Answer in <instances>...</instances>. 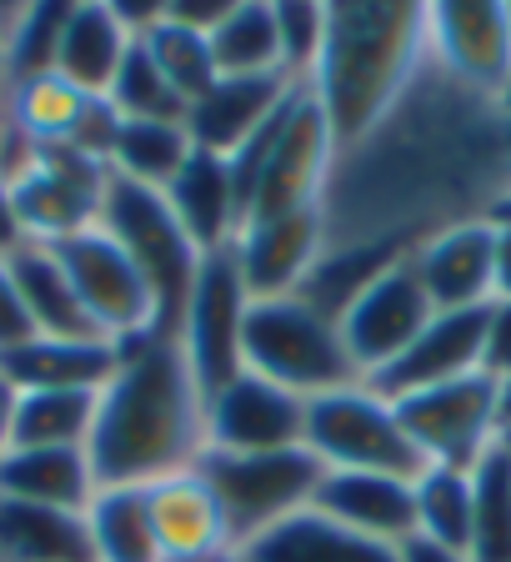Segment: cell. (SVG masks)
Masks as SVG:
<instances>
[{
  "mask_svg": "<svg viewBox=\"0 0 511 562\" xmlns=\"http://www.w3.org/2000/svg\"><path fill=\"white\" fill-rule=\"evenodd\" d=\"M206 452V392L175 331L121 341V362L95 402L91 457L95 487H151L201 462Z\"/></svg>",
  "mask_w": 511,
  "mask_h": 562,
  "instance_id": "6da1fadb",
  "label": "cell"
},
{
  "mask_svg": "<svg viewBox=\"0 0 511 562\" xmlns=\"http://www.w3.org/2000/svg\"><path fill=\"white\" fill-rule=\"evenodd\" d=\"M431 66L427 5H326V41L311 70L337 156L361 146Z\"/></svg>",
  "mask_w": 511,
  "mask_h": 562,
  "instance_id": "7a4b0ae2",
  "label": "cell"
},
{
  "mask_svg": "<svg viewBox=\"0 0 511 562\" xmlns=\"http://www.w3.org/2000/svg\"><path fill=\"white\" fill-rule=\"evenodd\" d=\"M331 171H337L331 121H326L321 101L311 95V86H296L291 101L231 156L241 226L266 222V216H286V211L321 206L326 187H331Z\"/></svg>",
  "mask_w": 511,
  "mask_h": 562,
  "instance_id": "3957f363",
  "label": "cell"
},
{
  "mask_svg": "<svg viewBox=\"0 0 511 562\" xmlns=\"http://www.w3.org/2000/svg\"><path fill=\"white\" fill-rule=\"evenodd\" d=\"M241 351H246V372L266 376V382L286 386V392H296L306 402L361 382L337 316H326L321 306H311L296 292L251 302Z\"/></svg>",
  "mask_w": 511,
  "mask_h": 562,
  "instance_id": "277c9868",
  "label": "cell"
},
{
  "mask_svg": "<svg viewBox=\"0 0 511 562\" xmlns=\"http://www.w3.org/2000/svg\"><path fill=\"white\" fill-rule=\"evenodd\" d=\"M306 452L326 472H386L401 482H417L431 468L396 402L366 382L306 402Z\"/></svg>",
  "mask_w": 511,
  "mask_h": 562,
  "instance_id": "5b68a950",
  "label": "cell"
},
{
  "mask_svg": "<svg viewBox=\"0 0 511 562\" xmlns=\"http://www.w3.org/2000/svg\"><path fill=\"white\" fill-rule=\"evenodd\" d=\"M101 226L105 236H116L121 251L136 261V271L146 277L156 296V316H161V331H175L181 322V306L191 296V281L201 271V251L186 236V226L175 222L166 191L136 187V181H121L111 176L105 181V201H101Z\"/></svg>",
  "mask_w": 511,
  "mask_h": 562,
  "instance_id": "8992f818",
  "label": "cell"
},
{
  "mask_svg": "<svg viewBox=\"0 0 511 562\" xmlns=\"http://www.w3.org/2000/svg\"><path fill=\"white\" fill-rule=\"evenodd\" d=\"M201 477L211 482L216 503L226 513V532L236 548L256 542L276 522L306 513L316 503L326 468L306 447H281V452H201Z\"/></svg>",
  "mask_w": 511,
  "mask_h": 562,
  "instance_id": "52a82bcc",
  "label": "cell"
},
{
  "mask_svg": "<svg viewBox=\"0 0 511 562\" xmlns=\"http://www.w3.org/2000/svg\"><path fill=\"white\" fill-rule=\"evenodd\" d=\"M246 312H251V292H246L241 271H236L231 246L206 251L196 281H191L186 306H181V322H175V341L186 351L206 397L246 372Z\"/></svg>",
  "mask_w": 511,
  "mask_h": 562,
  "instance_id": "ba28073f",
  "label": "cell"
},
{
  "mask_svg": "<svg viewBox=\"0 0 511 562\" xmlns=\"http://www.w3.org/2000/svg\"><path fill=\"white\" fill-rule=\"evenodd\" d=\"M111 166L76 146H35L31 161L15 171L11 196L21 216L25 241H66L76 232H91L101 222V201Z\"/></svg>",
  "mask_w": 511,
  "mask_h": 562,
  "instance_id": "9c48e42d",
  "label": "cell"
},
{
  "mask_svg": "<svg viewBox=\"0 0 511 562\" xmlns=\"http://www.w3.org/2000/svg\"><path fill=\"white\" fill-rule=\"evenodd\" d=\"M56 261L66 267L70 286L81 296L86 316L95 322L105 341H136L146 331H161V316H156V296L146 286V277L136 271V261L121 251L116 236H105L101 226L91 232H76L66 241H50Z\"/></svg>",
  "mask_w": 511,
  "mask_h": 562,
  "instance_id": "30bf717a",
  "label": "cell"
},
{
  "mask_svg": "<svg viewBox=\"0 0 511 562\" xmlns=\"http://www.w3.org/2000/svg\"><path fill=\"white\" fill-rule=\"evenodd\" d=\"M396 412L431 468H477L481 452L501 442V382L487 372L411 392Z\"/></svg>",
  "mask_w": 511,
  "mask_h": 562,
  "instance_id": "8fae6325",
  "label": "cell"
},
{
  "mask_svg": "<svg viewBox=\"0 0 511 562\" xmlns=\"http://www.w3.org/2000/svg\"><path fill=\"white\" fill-rule=\"evenodd\" d=\"M431 66L466 95L497 105L511 76V25L507 0H442L427 5Z\"/></svg>",
  "mask_w": 511,
  "mask_h": 562,
  "instance_id": "7c38bea8",
  "label": "cell"
},
{
  "mask_svg": "<svg viewBox=\"0 0 511 562\" xmlns=\"http://www.w3.org/2000/svg\"><path fill=\"white\" fill-rule=\"evenodd\" d=\"M431 316H436V306H431L427 286H421L417 271H411V257H401L396 267H386L382 277L366 281L347 302V312L337 316L361 382H372L382 367H391L396 357L427 331Z\"/></svg>",
  "mask_w": 511,
  "mask_h": 562,
  "instance_id": "4fadbf2b",
  "label": "cell"
},
{
  "mask_svg": "<svg viewBox=\"0 0 511 562\" xmlns=\"http://www.w3.org/2000/svg\"><path fill=\"white\" fill-rule=\"evenodd\" d=\"M306 447V397L241 372L206 397V452H281Z\"/></svg>",
  "mask_w": 511,
  "mask_h": 562,
  "instance_id": "5bb4252c",
  "label": "cell"
},
{
  "mask_svg": "<svg viewBox=\"0 0 511 562\" xmlns=\"http://www.w3.org/2000/svg\"><path fill=\"white\" fill-rule=\"evenodd\" d=\"M326 251V211H286V216H266V222H246L231 241L236 271H241L251 302L266 296H291L302 292L306 271Z\"/></svg>",
  "mask_w": 511,
  "mask_h": 562,
  "instance_id": "9a60e30c",
  "label": "cell"
},
{
  "mask_svg": "<svg viewBox=\"0 0 511 562\" xmlns=\"http://www.w3.org/2000/svg\"><path fill=\"white\" fill-rule=\"evenodd\" d=\"M411 271L436 312L497 302V226L487 216L452 222L411 251Z\"/></svg>",
  "mask_w": 511,
  "mask_h": 562,
  "instance_id": "2e32d148",
  "label": "cell"
},
{
  "mask_svg": "<svg viewBox=\"0 0 511 562\" xmlns=\"http://www.w3.org/2000/svg\"><path fill=\"white\" fill-rule=\"evenodd\" d=\"M487 306H462V312H436L427 322L417 341H411L391 367L372 376L366 386H376L386 402H401L411 392H427V386L456 382V376L481 372V337H487Z\"/></svg>",
  "mask_w": 511,
  "mask_h": 562,
  "instance_id": "e0dca14e",
  "label": "cell"
},
{
  "mask_svg": "<svg viewBox=\"0 0 511 562\" xmlns=\"http://www.w3.org/2000/svg\"><path fill=\"white\" fill-rule=\"evenodd\" d=\"M296 86L302 81H291L281 70H271V76H216V81L186 105L191 146L231 161L246 140L291 101Z\"/></svg>",
  "mask_w": 511,
  "mask_h": 562,
  "instance_id": "ac0fdd59",
  "label": "cell"
},
{
  "mask_svg": "<svg viewBox=\"0 0 511 562\" xmlns=\"http://www.w3.org/2000/svg\"><path fill=\"white\" fill-rule=\"evenodd\" d=\"M311 507L361 538L386 542V548H401L407 538H417L411 482L386 477V472H326Z\"/></svg>",
  "mask_w": 511,
  "mask_h": 562,
  "instance_id": "d6986e66",
  "label": "cell"
},
{
  "mask_svg": "<svg viewBox=\"0 0 511 562\" xmlns=\"http://www.w3.org/2000/svg\"><path fill=\"white\" fill-rule=\"evenodd\" d=\"M116 362L121 347L101 337H25L0 351V372L15 392H101Z\"/></svg>",
  "mask_w": 511,
  "mask_h": 562,
  "instance_id": "ffe728a7",
  "label": "cell"
},
{
  "mask_svg": "<svg viewBox=\"0 0 511 562\" xmlns=\"http://www.w3.org/2000/svg\"><path fill=\"white\" fill-rule=\"evenodd\" d=\"M130 46H136V35L121 21L116 5H95V0L70 5L56 50V76L66 86H76L81 95H111Z\"/></svg>",
  "mask_w": 511,
  "mask_h": 562,
  "instance_id": "44dd1931",
  "label": "cell"
},
{
  "mask_svg": "<svg viewBox=\"0 0 511 562\" xmlns=\"http://www.w3.org/2000/svg\"><path fill=\"white\" fill-rule=\"evenodd\" d=\"M166 201L201 251H222L241 232V206H236V181L226 156L191 151L186 166L175 171V181L166 187Z\"/></svg>",
  "mask_w": 511,
  "mask_h": 562,
  "instance_id": "7402d4cb",
  "label": "cell"
},
{
  "mask_svg": "<svg viewBox=\"0 0 511 562\" xmlns=\"http://www.w3.org/2000/svg\"><path fill=\"white\" fill-rule=\"evenodd\" d=\"M151 522L161 558H186V552H211V548H236L226 532V513L216 503L211 482L201 477V468H186L175 477L151 482Z\"/></svg>",
  "mask_w": 511,
  "mask_h": 562,
  "instance_id": "603a6c76",
  "label": "cell"
},
{
  "mask_svg": "<svg viewBox=\"0 0 511 562\" xmlns=\"http://www.w3.org/2000/svg\"><path fill=\"white\" fill-rule=\"evenodd\" d=\"M0 492L35 507L86 513L95 497V472L86 447H11L0 457Z\"/></svg>",
  "mask_w": 511,
  "mask_h": 562,
  "instance_id": "cb8c5ba5",
  "label": "cell"
},
{
  "mask_svg": "<svg viewBox=\"0 0 511 562\" xmlns=\"http://www.w3.org/2000/svg\"><path fill=\"white\" fill-rule=\"evenodd\" d=\"M241 558L246 562H396V548L361 538L351 527L331 522L326 513L306 507V513L276 522L271 532H261L256 542H246Z\"/></svg>",
  "mask_w": 511,
  "mask_h": 562,
  "instance_id": "d4e9b609",
  "label": "cell"
},
{
  "mask_svg": "<svg viewBox=\"0 0 511 562\" xmlns=\"http://www.w3.org/2000/svg\"><path fill=\"white\" fill-rule=\"evenodd\" d=\"M11 277H15V292H21V302H25V316H31L35 337H101L50 246H41V241L15 246Z\"/></svg>",
  "mask_w": 511,
  "mask_h": 562,
  "instance_id": "484cf974",
  "label": "cell"
},
{
  "mask_svg": "<svg viewBox=\"0 0 511 562\" xmlns=\"http://www.w3.org/2000/svg\"><path fill=\"white\" fill-rule=\"evenodd\" d=\"M0 562H95L86 513L35 507L0 492Z\"/></svg>",
  "mask_w": 511,
  "mask_h": 562,
  "instance_id": "4316f807",
  "label": "cell"
},
{
  "mask_svg": "<svg viewBox=\"0 0 511 562\" xmlns=\"http://www.w3.org/2000/svg\"><path fill=\"white\" fill-rule=\"evenodd\" d=\"M86 532L95 562H161L146 487H95L86 507Z\"/></svg>",
  "mask_w": 511,
  "mask_h": 562,
  "instance_id": "83f0119b",
  "label": "cell"
},
{
  "mask_svg": "<svg viewBox=\"0 0 511 562\" xmlns=\"http://www.w3.org/2000/svg\"><path fill=\"white\" fill-rule=\"evenodd\" d=\"M191 146L186 121H121L116 146H111V176L136 181V187L166 191L175 181V171L186 166Z\"/></svg>",
  "mask_w": 511,
  "mask_h": 562,
  "instance_id": "f1b7e54d",
  "label": "cell"
},
{
  "mask_svg": "<svg viewBox=\"0 0 511 562\" xmlns=\"http://www.w3.org/2000/svg\"><path fill=\"white\" fill-rule=\"evenodd\" d=\"M211 56H216L222 76H271V70H281L276 11L266 0H226L222 21L211 25Z\"/></svg>",
  "mask_w": 511,
  "mask_h": 562,
  "instance_id": "f546056e",
  "label": "cell"
},
{
  "mask_svg": "<svg viewBox=\"0 0 511 562\" xmlns=\"http://www.w3.org/2000/svg\"><path fill=\"white\" fill-rule=\"evenodd\" d=\"M101 392H15L11 447H86Z\"/></svg>",
  "mask_w": 511,
  "mask_h": 562,
  "instance_id": "4dcf8cb0",
  "label": "cell"
},
{
  "mask_svg": "<svg viewBox=\"0 0 511 562\" xmlns=\"http://www.w3.org/2000/svg\"><path fill=\"white\" fill-rule=\"evenodd\" d=\"M136 41L146 46V56L156 60V70L175 86V95H181L186 105L222 76V70H216V56H211V35L196 31V25H186V21H175L166 5Z\"/></svg>",
  "mask_w": 511,
  "mask_h": 562,
  "instance_id": "1f68e13d",
  "label": "cell"
},
{
  "mask_svg": "<svg viewBox=\"0 0 511 562\" xmlns=\"http://www.w3.org/2000/svg\"><path fill=\"white\" fill-rule=\"evenodd\" d=\"M417 538L472 558V468H427L411 482Z\"/></svg>",
  "mask_w": 511,
  "mask_h": 562,
  "instance_id": "d6a6232c",
  "label": "cell"
},
{
  "mask_svg": "<svg viewBox=\"0 0 511 562\" xmlns=\"http://www.w3.org/2000/svg\"><path fill=\"white\" fill-rule=\"evenodd\" d=\"M472 562H511V452L501 442L472 468Z\"/></svg>",
  "mask_w": 511,
  "mask_h": 562,
  "instance_id": "836d02e7",
  "label": "cell"
},
{
  "mask_svg": "<svg viewBox=\"0 0 511 562\" xmlns=\"http://www.w3.org/2000/svg\"><path fill=\"white\" fill-rule=\"evenodd\" d=\"M66 15H70V5H25L11 46L0 56V91L35 81V76H56V50H60Z\"/></svg>",
  "mask_w": 511,
  "mask_h": 562,
  "instance_id": "e575fe53",
  "label": "cell"
},
{
  "mask_svg": "<svg viewBox=\"0 0 511 562\" xmlns=\"http://www.w3.org/2000/svg\"><path fill=\"white\" fill-rule=\"evenodd\" d=\"M105 101L121 111V121H186V101H181L175 86L156 70V60L146 56L140 41L130 46L126 66H121V76Z\"/></svg>",
  "mask_w": 511,
  "mask_h": 562,
  "instance_id": "d590c367",
  "label": "cell"
},
{
  "mask_svg": "<svg viewBox=\"0 0 511 562\" xmlns=\"http://www.w3.org/2000/svg\"><path fill=\"white\" fill-rule=\"evenodd\" d=\"M276 41H281V70L291 81H311L316 56H321L326 41V5H311V0H276Z\"/></svg>",
  "mask_w": 511,
  "mask_h": 562,
  "instance_id": "8d00e7d4",
  "label": "cell"
},
{
  "mask_svg": "<svg viewBox=\"0 0 511 562\" xmlns=\"http://www.w3.org/2000/svg\"><path fill=\"white\" fill-rule=\"evenodd\" d=\"M481 372H487L491 382H507V376H511V302H491V312H487Z\"/></svg>",
  "mask_w": 511,
  "mask_h": 562,
  "instance_id": "74e56055",
  "label": "cell"
},
{
  "mask_svg": "<svg viewBox=\"0 0 511 562\" xmlns=\"http://www.w3.org/2000/svg\"><path fill=\"white\" fill-rule=\"evenodd\" d=\"M31 331V316H25V302L15 292V277H11V257H0V351L21 347Z\"/></svg>",
  "mask_w": 511,
  "mask_h": 562,
  "instance_id": "f35d334b",
  "label": "cell"
},
{
  "mask_svg": "<svg viewBox=\"0 0 511 562\" xmlns=\"http://www.w3.org/2000/svg\"><path fill=\"white\" fill-rule=\"evenodd\" d=\"M15 246H25V232H21V216H15L11 176L0 171V257H11Z\"/></svg>",
  "mask_w": 511,
  "mask_h": 562,
  "instance_id": "ab89813d",
  "label": "cell"
},
{
  "mask_svg": "<svg viewBox=\"0 0 511 562\" xmlns=\"http://www.w3.org/2000/svg\"><path fill=\"white\" fill-rule=\"evenodd\" d=\"M396 562H472L466 552H452L442 542H427V538H407L396 548Z\"/></svg>",
  "mask_w": 511,
  "mask_h": 562,
  "instance_id": "60d3db41",
  "label": "cell"
},
{
  "mask_svg": "<svg viewBox=\"0 0 511 562\" xmlns=\"http://www.w3.org/2000/svg\"><path fill=\"white\" fill-rule=\"evenodd\" d=\"M497 226V302H511V226Z\"/></svg>",
  "mask_w": 511,
  "mask_h": 562,
  "instance_id": "b9f144b4",
  "label": "cell"
},
{
  "mask_svg": "<svg viewBox=\"0 0 511 562\" xmlns=\"http://www.w3.org/2000/svg\"><path fill=\"white\" fill-rule=\"evenodd\" d=\"M11 432H15V386L0 372V457L11 452Z\"/></svg>",
  "mask_w": 511,
  "mask_h": 562,
  "instance_id": "7bdbcfd3",
  "label": "cell"
},
{
  "mask_svg": "<svg viewBox=\"0 0 511 562\" xmlns=\"http://www.w3.org/2000/svg\"><path fill=\"white\" fill-rule=\"evenodd\" d=\"M161 562H246L241 548H211V552H186V558H161Z\"/></svg>",
  "mask_w": 511,
  "mask_h": 562,
  "instance_id": "ee69618b",
  "label": "cell"
},
{
  "mask_svg": "<svg viewBox=\"0 0 511 562\" xmlns=\"http://www.w3.org/2000/svg\"><path fill=\"white\" fill-rule=\"evenodd\" d=\"M487 222H501V226H511V187L501 191L497 201H491V211H487Z\"/></svg>",
  "mask_w": 511,
  "mask_h": 562,
  "instance_id": "f6af8a7d",
  "label": "cell"
},
{
  "mask_svg": "<svg viewBox=\"0 0 511 562\" xmlns=\"http://www.w3.org/2000/svg\"><path fill=\"white\" fill-rule=\"evenodd\" d=\"M507 422H511V376L501 382V427H507Z\"/></svg>",
  "mask_w": 511,
  "mask_h": 562,
  "instance_id": "bcb514c9",
  "label": "cell"
},
{
  "mask_svg": "<svg viewBox=\"0 0 511 562\" xmlns=\"http://www.w3.org/2000/svg\"><path fill=\"white\" fill-rule=\"evenodd\" d=\"M501 156H507V166H511V116H501Z\"/></svg>",
  "mask_w": 511,
  "mask_h": 562,
  "instance_id": "7dc6e473",
  "label": "cell"
},
{
  "mask_svg": "<svg viewBox=\"0 0 511 562\" xmlns=\"http://www.w3.org/2000/svg\"><path fill=\"white\" fill-rule=\"evenodd\" d=\"M497 111L501 116H511V76H507V86H501V95H497Z\"/></svg>",
  "mask_w": 511,
  "mask_h": 562,
  "instance_id": "c3c4849f",
  "label": "cell"
},
{
  "mask_svg": "<svg viewBox=\"0 0 511 562\" xmlns=\"http://www.w3.org/2000/svg\"><path fill=\"white\" fill-rule=\"evenodd\" d=\"M501 447H507V452H511V422H507V427H501Z\"/></svg>",
  "mask_w": 511,
  "mask_h": 562,
  "instance_id": "681fc988",
  "label": "cell"
},
{
  "mask_svg": "<svg viewBox=\"0 0 511 562\" xmlns=\"http://www.w3.org/2000/svg\"><path fill=\"white\" fill-rule=\"evenodd\" d=\"M507 25H511V0H507Z\"/></svg>",
  "mask_w": 511,
  "mask_h": 562,
  "instance_id": "f907efd6",
  "label": "cell"
}]
</instances>
